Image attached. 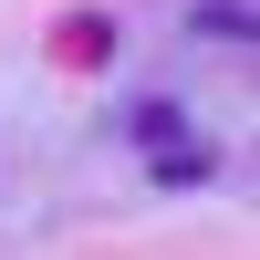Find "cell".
<instances>
[{"label":"cell","instance_id":"obj_1","mask_svg":"<svg viewBox=\"0 0 260 260\" xmlns=\"http://www.w3.org/2000/svg\"><path fill=\"white\" fill-rule=\"evenodd\" d=\"M208 167H219V156H208V146H187V136H167V146H156V177H167V187H198Z\"/></svg>","mask_w":260,"mask_h":260},{"label":"cell","instance_id":"obj_2","mask_svg":"<svg viewBox=\"0 0 260 260\" xmlns=\"http://www.w3.org/2000/svg\"><path fill=\"white\" fill-rule=\"evenodd\" d=\"M198 31L208 42H250V0H198Z\"/></svg>","mask_w":260,"mask_h":260}]
</instances>
